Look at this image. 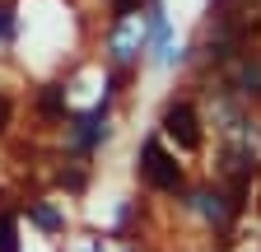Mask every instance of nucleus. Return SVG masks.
I'll return each mask as SVG.
<instances>
[{
    "label": "nucleus",
    "instance_id": "nucleus-5",
    "mask_svg": "<svg viewBox=\"0 0 261 252\" xmlns=\"http://www.w3.org/2000/svg\"><path fill=\"white\" fill-rule=\"evenodd\" d=\"M0 252H19V229L10 215H0Z\"/></svg>",
    "mask_w": 261,
    "mask_h": 252
},
{
    "label": "nucleus",
    "instance_id": "nucleus-7",
    "mask_svg": "<svg viewBox=\"0 0 261 252\" xmlns=\"http://www.w3.org/2000/svg\"><path fill=\"white\" fill-rule=\"evenodd\" d=\"M33 219H38L42 229H61V215H56L51 206H38V210H33Z\"/></svg>",
    "mask_w": 261,
    "mask_h": 252
},
{
    "label": "nucleus",
    "instance_id": "nucleus-3",
    "mask_svg": "<svg viewBox=\"0 0 261 252\" xmlns=\"http://www.w3.org/2000/svg\"><path fill=\"white\" fill-rule=\"evenodd\" d=\"M103 136H108V126H103V108H93L89 117H80V131H75V145H80V149H93Z\"/></svg>",
    "mask_w": 261,
    "mask_h": 252
},
{
    "label": "nucleus",
    "instance_id": "nucleus-8",
    "mask_svg": "<svg viewBox=\"0 0 261 252\" xmlns=\"http://www.w3.org/2000/svg\"><path fill=\"white\" fill-rule=\"evenodd\" d=\"M140 5H145V0H112V14H117V19H126V14H136Z\"/></svg>",
    "mask_w": 261,
    "mask_h": 252
},
{
    "label": "nucleus",
    "instance_id": "nucleus-4",
    "mask_svg": "<svg viewBox=\"0 0 261 252\" xmlns=\"http://www.w3.org/2000/svg\"><path fill=\"white\" fill-rule=\"evenodd\" d=\"M196 206H201L210 219H219V224L228 219V210H224V196H215V192H201V196H196Z\"/></svg>",
    "mask_w": 261,
    "mask_h": 252
},
{
    "label": "nucleus",
    "instance_id": "nucleus-1",
    "mask_svg": "<svg viewBox=\"0 0 261 252\" xmlns=\"http://www.w3.org/2000/svg\"><path fill=\"white\" fill-rule=\"evenodd\" d=\"M140 173L159 187V192H177L182 187V164L163 149V140H145L140 145Z\"/></svg>",
    "mask_w": 261,
    "mask_h": 252
},
{
    "label": "nucleus",
    "instance_id": "nucleus-2",
    "mask_svg": "<svg viewBox=\"0 0 261 252\" xmlns=\"http://www.w3.org/2000/svg\"><path fill=\"white\" fill-rule=\"evenodd\" d=\"M163 136H168L177 149H196L201 145V121H196V108L191 103H173L163 112Z\"/></svg>",
    "mask_w": 261,
    "mask_h": 252
},
{
    "label": "nucleus",
    "instance_id": "nucleus-10",
    "mask_svg": "<svg viewBox=\"0 0 261 252\" xmlns=\"http://www.w3.org/2000/svg\"><path fill=\"white\" fill-rule=\"evenodd\" d=\"M10 112H14V108H10V98H0V131L10 126Z\"/></svg>",
    "mask_w": 261,
    "mask_h": 252
},
{
    "label": "nucleus",
    "instance_id": "nucleus-6",
    "mask_svg": "<svg viewBox=\"0 0 261 252\" xmlns=\"http://www.w3.org/2000/svg\"><path fill=\"white\" fill-rule=\"evenodd\" d=\"M42 112H51V117H56V112H65V98H61V89H56V84H47V89H42Z\"/></svg>",
    "mask_w": 261,
    "mask_h": 252
},
{
    "label": "nucleus",
    "instance_id": "nucleus-9",
    "mask_svg": "<svg viewBox=\"0 0 261 252\" xmlns=\"http://www.w3.org/2000/svg\"><path fill=\"white\" fill-rule=\"evenodd\" d=\"M10 33H14V10L0 5V38H10Z\"/></svg>",
    "mask_w": 261,
    "mask_h": 252
}]
</instances>
